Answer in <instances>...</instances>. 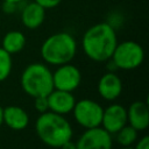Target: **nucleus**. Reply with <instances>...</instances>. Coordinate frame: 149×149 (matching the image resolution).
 <instances>
[{
  "label": "nucleus",
  "instance_id": "1",
  "mask_svg": "<svg viewBox=\"0 0 149 149\" xmlns=\"http://www.w3.org/2000/svg\"><path fill=\"white\" fill-rule=\"evenodd\" d=\"M118 44L114 27L108 22H99L90 27L83 35L81 47L85 55L93 62H106Z\"/></svg>",
  "mask_w": 149,
  "mask_h": 149
},
{
  "label": "nucleus",
  "instance_id": "7",
  "mask_svg": "<svg viewBox=\"0 0 149 149\" xmlns=\"http://www.w3.org/2000/svg\"><path fill=\"white\" fill-rule=\"evenodd\" d=\"M52 83L56 90L73 92L81 83V72L71 63L58 65L52 72Z\"/></svg>",
  "mask_w": 149,
  "mask_h": 149
},
{
  "label": "nucleus",
  "instance_id": "14",
  "mask_svg": "<svg viewBox=\"0 0 149 149\" xmlns=\"http://www.w3.org/2000/svg\"><path fill=\"white\" fill-rule=\"evenodd\" d=\"M2 121L13 130H22L29 123V115L22 107L12 105L2 108Z\"/></svg>",
  "mask_w": 149,
  "mask_h": 149
},
{
  "label": "nucleus",
  "instance_id": "18",
  "mask_svg": "<svg viewBox=\"0 0 149 149\" xmlns=\"http://www.w3.org/2000/svg\"><path fill=\"white\" fill-rule=\"evenodd\" d=\"M34 100H35L34 101V107L40 114L49 111V105H48L47 97H36V98H34Z\"/></svg>",
  "mask_w": 149,
  "mask_h": 149
},
{
  "label": "nucleus",
  "instance_id": "2",
  "mask_svg": "<svg viewBox=\"0 0 149 149\" xmlns=\"http://www.w3.org/2000/svg\"><path fill=\"white\" fill-rule=\"evenodd\" d=\"M35 132L38 139L51 148H59L72 140L73 135L72 126L65 116L51 111L40 114L35 122Z\"/></svg>",
  "mask_w": 149,
  "mask_h": 149
},
{
  "label": "nucleus",
  "instance_id": "11",
  "mask_svg": "<svg viewBox=\"0 0 149 149\" xmlns=\"http://www.w3.org/2000/svg\"><path fill=\"white\" fill-rule=\"evenodd\" d=\"M98 93L102 99L107 101L118 99L122 93L121 78L115 72L111 71L102 74L98 81Z\"/></svg>",
  "mask_w": 149,
  "mask_h": 149
},
{
  "label": "nucleus",
  "instance_id": "13",
  "mask_svg": "<svg viewBox=\"0 0 149 149\" xmlns=\"http://www.w3.org/2000/svg\"><path fill=\"white\" fill-rule=\"evenodd\" d=\"M45 8L35 1L23 5L20 10L22 24L28 29H37L45 20Z\"/></svg>",
  "mask_w": 149,
  "mask_h": 149
},
{
  "label": "nucleus",
  "instance_id": "22",
  "mask_svg": "<svg viewBox=\"0 0 149 149\" xmlns=\"http://www.w3.org/2000/svg\"><path fill=\"white\" fill-rule=\"evenodd\" d=\"M59 149H76V143H73L72 140H70V141L65 142L64 144H62L59 147Z\"/></svg>",
  "mask_w": 149,
  "mask_h": 149
},
{
  "label": "nucleus",
  "instance_id": "17",
  "mask_svg": "<svg viewBox=\"0 0 149 149\" xmlns=\"http://www.w3.org/2000/svg\"><path fill=\"white\" fill-rule=\"evenodd\" d=\"M12 69H13L12 55L0 47V81L6 80L10 76Z\"/></svg>",
  "mask_w": 149,
  "mask_h": 149
},
{
  "label": "nucleus",
  "instance_id": "3",
  "mask_svg": "<svg viewBox=\"0 0 149 149\" xmlns=\"http://www.w3.org/2000/svg\"><path fill=\"white\" fill-rule=\"evenodd\" d=\"M77 54V42L74 37L65 31L50 35L41 45V56L45 64L63 65L71 63Z\"/></svg>",
  "mask_w": 149,
  "mask_h": 149
},
{
  "label": "nucleus",
  "instance_id": "24",
  "mask_svg": "<svg viewBox=\"0 0 149 149\" xmlns=\"http://www.w3.org/2000/svg\"><path fill=\"white\" fill-rule=\"evenodd\" d=\"M3 1H9V2H16V3L23 2V0H3Z\"/></svg>",
  "mask_w": 149,
  "mask_h": 149
},
{
  "label": "nucleus",
  "instance_id": "20",
  "mask_svg": "<svg viewBox=\"0 0 149 149\" xmlns=\"http://www.w3.org/2000/svg\"><path fill=\"white\" fill-rule=\"evenodd\" d=\"M34 1L37 2L38 5H41L45 9H51V8L57 7L63 0H34Z\"/></svg>",
  "mask_w": 149,
  "mask_h": 149
},
{
  "label": "nucleus",
  "instance_id": "23",
  "mask_svg": "<svg viewBox=\"0 0 149 149\" xmlns=\"http://www.w3.org/2000/svg\"><path fill=\"white\" fill-rule=\"evenodd\" d=\"M3 125V121H2V107L0 106V127Z\"/></svg>",
  "mask_w": 149,
  "mask_h": 149
},
{
  "label": "nucleus",
  "instance_id": "21",
  "mask_svg": "<svg viewBox=\"0 0 149 149\" xmlns=\"http://www.w3.org/2000/svg\"><path fill=\"white\" fill-rule=\"evenodd\" d=\"M137 141V140H136ZM134 149H149V136L148 135H144L142 136L137 142H136V146Z\"/></svg>",
  "mask_w": 149,
  "mask_h": 149
},
{
  "label": "nucleus",
  "instance_id": "6",
  "mask_svg": "<svg viewBox=\"0 0 149 149\" xmlns=\"http://www.w3.org/2000/svg\"><path fill=\"white\" fill-rule=\"evenodd\" d=\"M102 106L92 99H81L76 101L72 109L76 122L85 129L99 127L102 119Z\"/></svg>",
  "mask_w": 149,
  "mask_h": 149
},
{
  "label": "nucleus",
  "instance_id": "25",
  "mask_svg": "<svg viewBox=\"0 0 149 149\" xmlns=\"http://www.w3.org/2000/svg\"><path fill=\"white\" fill-rule=\"evenodd\" d=\"M121 149H134V148H133L132 146H129V147H122Z\"/></svg>",
  "mask_w": 149,
  "mask_h": 149
},
{
  "label": "nucleus",
  "instance_id": "16",
  "mask_svg": "<svg viewBox=\"0 0 149 149\" xmlns=\"http://www.w3.org/2000/svg\"><path fill=\"white\" fill-rule=\"evenodd\" d=\"M115 134H116V141L119 144H121L122 147H129L136 142L139 132L135 128H133L130 125H125Z\"/></svg>",
  "mask_w": 149,
  "mask_h": 149
},
{
  "label": "nucleus",
  "instance_id": "19",
  "mask_svg": "<svg viewBox=\"0 0 149 149\" xmlns=\"http://www.w3.org/2000/svg\"><path fill=\"white\" fill-rule=\"evenodd\" d=\"M21 3H22V2H20V3H16V2L3 1V5H2V10H3L6 14H13V13L17 12V9H19V6H20Z\"/></svg>",
  "mask_w": 149,
  "mask_h": 149
},
{
  "label": "nucleus",
  "instance_id": "9",
  "mask_svg": "<svg viewBox=\"0 0 149 149\" xmlns=\"http://www.w3.org/2000/svg\"><path fill=\"white\" fill-rule=\"evenodd\" d=\"M125 125H127V109L119 105L112 104L104 108L101 127L109 134L118 133Z\"/></svg>",
  "mask_w": 149,
  "mask_h": 149
},
{
  "label": "nucleus",
  "instance_id": "5",
  "mask_svg": "<svg viewBox=\"0 0 149 149\" xmlns=\"http://www.w3.org/2000/svg\"><path fill=\"white\" fill-rule=\"evenodd\" d=\"M111 59L118 70H134L143 63L144 50L135 41H123L116 44Z\"/></svg>",
  "mask_w": 149,
  "mask_h": 149
},
{
  "label": "nucleus",
  "instance_id": "15",
  "mask_svg": "<svg viewBox=\"0 0 149 149\" xmlns=\"http://www.w3.org/2000/svg\"><path fill=\"white\" fill-rule=\"evenodd\" d=\"M26 42L27 40L23 33L19 30H10V31H7L5 36L2 37L1 48L5 49L8 54L14 55V54L20 52L24 48Z\"/></svg>",
  "mask_w": 149,
  "mask_h": 149
},
{
  "label": "nucleus",
  "instance_id": "4",
  "mask_svg": "<svg viewBox=\"0 0 149 149\" xmlns=\"http://www.w3.org/2000/svg\"><path fill=\"white\" fill-rule=\"evenodd\" d=\"M21 87L31 98L47 97L54 90L52 72L44 63H31L21 73Z\"/></svg>",
  "mask_w": 149,
  "mask_h": 149
},
{
  "label": "nucleus",
  "instance_id": "8",
  "mask_svg": "<svg viewBox=\"0 0 149 149\" xmlns=\"http://www.w3.org/2000/svg\"><path fill=\"white\" fill-rule=\"evenodd\" d=\"M112 134L101 126L85 129L76 142V149H112Z\"/></svg>",
  "mask_w": 149,
  "mask_h": 149
},
{
  "label": "nucleus",
  "instance_id": "10",
  "mask_svg": "<svg viewBox=\"0 0 149 149\" xmlns=\"http://www.w3.org/2000/svg\"><path fill=\"white\" fill-rule=\"evenodd\" d=\"M47 99H48L49 111L61 115H66L71 113L77 101L72 92L56 90V88H54L47 95Z\"/></svg>",
  "mask_w": 149,
  "mask_h": 149
},
{
  "label": "nucleus",
  "instance_id": "12",
  "mask_svg": "<svg viewBox=\"0 0 149 149\" xmlns=\"http://www.w3.org/2000/svg\"><path fill=\"white\" fill-rule=\"evenodd\" d=\"M127 122L137 132L149 127V108L147 101H134L127 109Z\"/></svg>",
  "mask_w": 149,
  "mask_h": 149
}]
</instances>
